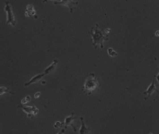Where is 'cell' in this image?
I'll return each mask as SVG.
<instances>
[{
	"label": "cell",
	"instance_id": "14",
	"mask_svg": "<svg viewBox=\"0 0 159 134\" xmlns=\"http://www.w3.org/2000/svg\"><path fill=\"white\" fill-rule=\"evenodd\" d=\"M64 124H62L61 122H57L56 123L55 125H54V127L55 128H59V127H62Z\"/></svg>",
	"mask_w": 159,
	"mask_h": 134
},
{
	"label": "cell",
	"instance_id": "13",
	"mask_svg": "<svg viewBox=\"0 0 159 134\" xmlns=\"http://www.w3.org/2000/svg\"><path fill=\"white\" fill-rule=\"evenodd\" d=\"M108 52L109 55L111 56H114L118 55L116 52L114 51L112 48H109L108 49Z\"/></svg>",
	"mask_w": 159,
	"mask_h": 134
},
{
	"label": "cell",
	"instance_id": "11",
	"mask_svg": "<svg viewBox=\"0 0 159 134\" xmlns=\"http://www.w3.org/2000/svg\"><path fill=\"white\" fill-rule=\"evenodd\" d=\"M9 93L11 95H14V93L12 91H11V89L9 87H1L0 88V95H2L4 93Z\"/></svg>",
	"mask_w": 159,
	"mask_h": 134
},
{
	"label": "cell",
	"instance_id": "15",
	"mask_svg": "<svg viewBox=\"0 0 159 134\" xmlns=\"http://www.w3.org/2000/svg\"><path fill=\"white\" fill-rule=\"evenodd\" d=\"M41 95V93L40 92H38L35 93V94L34 95V97L35 99H37L38 98L40 97Z\"/></svg>",
	"mask_w": 159,
	"mask_h": 134
},
{
	"label": "cell",
	"instance_id": "6",
	"mask_svg": "<svg viewBox=\"0 0 159 134\" xmlns=\"http://www.w3.org/2000/svg\"><path fill=\"white\" fill-rule=\"evenodd\" d=\"M76 119V117L74 116V112H73L70 116H68L67 117H66L64 123L65 129H66L67 127L70 126L72 127L74 132H77V128H76V127L74 125V123H73Z\"/></svg>",
	"mask_w": 159,
	"mask_h": 134
},
{
	"label": "cell",
	"instance_id": "10",
	"mask_svg": "<svg viewBox=\"0 0 159 134\" xmlns=\"http://www.w3.org/2000/svg\"><path fill=\"white\" fill-rule=\"evenodd\" d=\"M57 63H58V61H57V59L54 60L52 64L50 65V66H49L47 69H45L44 73L46 75L48 74H50V73H51V72L55 70V69L56 68Z\"/></svg>",
	"mask_w": 159,
	"mask_h": 134
},
{
	"label": "cell",
	"instance_id": "7",
	"mask_svg": "<svg viewBox=\"0 0 159 134\" xmlns=\"http://www.w3.org/2000/svg\"><path fill=\"white\" fill-rule=\"evenodd\" d=\"M154 91H156L157 93L159 94V92L158 90L157 89L156 86L155 84V78H154L152 82L150 84V85L149 86L148 88H147V90L146 92H144V95H148L147 97L145 98L144 100H146L147 99H148L150 97V96L152 95L153 92Z\"/></svg>",
	"mask_w": 159,
	"mask_h": 134
},
{
	"label": "cell",
	"instance_id": "12",
	"mask_svg": "<svg viewBox=\"0 0 159 134\" xmlns=\"http://www.w3.org/2000/svg\"><path fill=\"white\" fill-rule=\"evenodd\" d=\"M30 101H31V97L30 95H28L22 100L21 103L22 104L24 105L28 102H30Z\"/></svg>",
	"mask_w": 159,
	"mask_h": 134
},
{
	"label": "cell",
	"instance_id": "16",
	"mask_svg": "<svg viewBox=\"0 0 159 134\" xmlns=\"http://www.w3.org/2000/svg\"><path fill=\"white\" fill-rule=\"evenodd\" d=\"M154 78H156V79L157 80V81H158V83H159V73L157 76H156V75H154Z\"/></svg>",
	"mask_w": 159,
	"mask_h": 134
},
{
	"label": "cell",
	"instance_id": "1",
	"mask_svg": "<svg viewBox=\"0 0 159 134\" xmlns=\"http://www.w3.org/2000/svg\"><path fill=\"white\" fill-rule=\"evenodd\" d=\"M101 86L99 77L94 73H91L86 76L82 90L86 95H90L98 91Z\"/></svg>",
	"mask_w": 159,
	"mask_h": 134
},
{
	"label": "cell",
	"instance_id": "19",
	"mask_svg": "<svg viewBox=\"0 0 159 134\" xmlns=\"http://www.w3.org/2000/svg\"><path fill=\"white\" fill-rule=\"evenodd\" d=\"M49 1V0H43V3H46V2H47V1ZM57 1H58V0H57Z\"/></svg>",
	"mask_w": 159,
	"mask_h": 134
},
{
	"label": "cell",
	"instance_id": "5",
	"mask_svg": "<svg viewBox=\"0 0 159 134\" xmlns=\"http://www.w3.org/2000/svg\"><path fill=\"white\" fill-rule=\"evenodd\" d=\"M78 2H74L72 0H60V1H55L54 4H62L64 6L68 7L70 9V13L73 11V9L76 8V6L78 4Z\"/></svg>",
	"mask_w": 159,
	"mask_h": 134
},
{
	"label": "cell",
	"instance_id": "9",
	"mask_svg": "<svg viewBox=\"0 0 159 134\" xmlns=\"http://www.w3.org/2000/svg\"><path fill=\"white\" fill-rule=\"evenodd\" d=\"M81 120V127L80 129V134H86L89 133L90 131V129L89 127L86 126L85 124V122H83V117H81L80 118Z\"/></svg>",
	"mask_w": 159,
	"mask_h": 134
},
{
	"label": "cell",
	"instance_id": "18",
	"mask_svg": "<svg viewBox=\"0 0 159 134\" xmlns=\"http://www.w3.org/2000/svg\"><path fill=\"white\" fill-rule=\"evenodd\" d=\"M155 35L156 37H159V31H157L155 33Z\"/></svg>",
	"mask_w": 159,
	"mask_h": 134
},
{
	"label": "cell",
	"instance_id": "17",
	"mask_svg": "<svg viewBox=\"0 0 159 134\" xmlns=\"http://www.w3.org/2000/svg\"><path fill=\"white\" fill-rule=\"evenodd\" d=\"M104 31H105V33H106V34H109L110 31V29H106V30H105Z\"/></svg>",
	"mask_w": 159,
	"mask_h": 134
},
{
	"label": "cell",
	"instance_id": "8",
	"mask_svg": "<svg viewBox=\"0 0 159 134\" xmlns=\"http://www.w3.org/2000/svg\"><path fill=\"white\" fill-rule=\"evenodd\" d=\"M45 75V73H43V74L37 75V76H35L32 78V79L30 80V81H29L27 83H25L24 86L26 87V86H29V85L32 84H33V83H35L36 82H38V81H40L42 79L43 77Z\"/></svg>",
	"mask_w": 159,
	"mask_h": 134
},
{
	"label": "cell",
	"instance_id": "2",
	"mask_svg": "<svg viewBox=\"0 0 159 134\" xmlns=\"http://www.w3.org/2000/svg\"><path fill=\"white\" fill-rule=\"evenodd\" d=\"M89 33L92 36L93 45L94 48L97 49L99 46L101 48H104L103 42L108 40V35L106 34L103 29H101L98 24H96L95 27L91 28Z\"/></svg>",
	"mask_w": 159,
	"mask_h": 134
},
{
	"label": "cell",
	"instance_id": "4",
	"mask_svg": "<svg viewBox=\"0 0 159 134\" xmlns=\"http://www.w3.org/2000/svg\"><path fill=\"white\" fill-rule=\"evenodd\" d=\"M5 10L7 14V24H11L12 26H14L16 24V21L14 18V16L12 12V8L11 7L9 1H7Z\"/></svg>",
	"mask_w": 159,
	"mask_h": 134
},
{
	"label": "cell",
	"instance_id": "3",
	"mask_svg": "<svg viewBox=\"0 0 159 134\" xmlns=\"http://www.w3.org/2000/svg\"><path fill=\"white\" fill-rule=\"evenodd\" d=\"M17 108L22 109L24 112L27 114L28 117H29V118H32L33 116L37 115L38 111V109L34 105L29 106L22 104L17 106Z\"/></svg>",
	"mask_w": 159,
	"mask_h": 134
}]
</instances>
